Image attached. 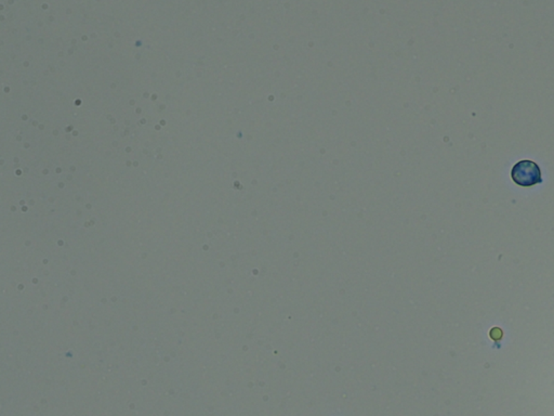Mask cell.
Here are the masks:
<instances>
[{"instance_id": "6da1fadb", "label": "cell", "mask_w": 554, "mask_h": 416, "mask_svg": "<svg viewBox=\"0 0 554 416\" xmlns=\"http://www.w3.org/2000/svg\"><path fill=\"white\" fill-rule=\"evenodd\" d=\"M511 178L520 187L529 188L543 182V175L539 165L535 161L524 159L514 165Z\"/></svg>"}]
</instances>
